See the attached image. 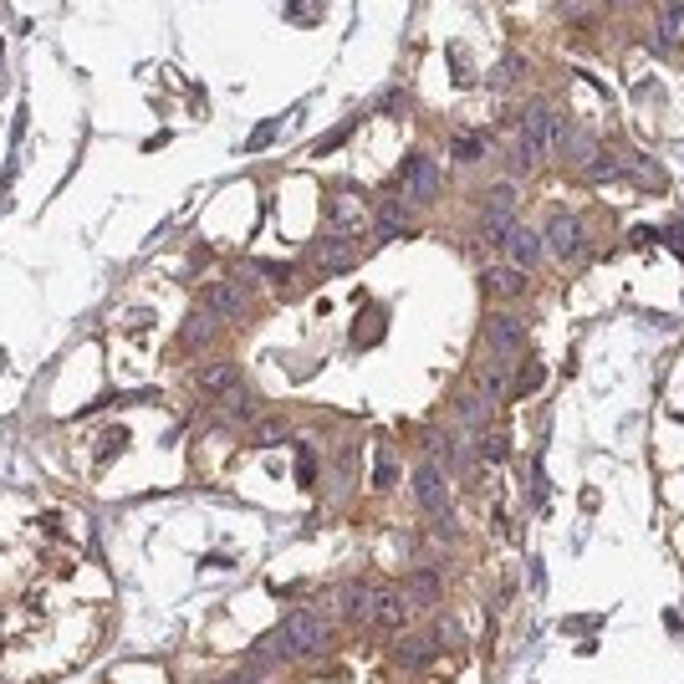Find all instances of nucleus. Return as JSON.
Instances as JSON below:
<instances>
[{
	"label": "nucleus",
	"mask_w": 684,
	"mask_h": 684,
	"mask_svg": "<svg viewBox=\"0 0 684 684\" xmlns=\"http://www.w3.org/2000/svg\"><path fill=\"white\" fill-rule=\"evenodd\" d=\"M281 633H287V643L296 649V659H317V654H327V643H332L327 618H322V613H311V608H296V613H287Z\"/></svg>",
	"instance_id": "f257e3e1"
},
{
	"label": "nucleus",
	"mask_w": 684,
	"mask_h": 684,
	"mask_svg": "<svg viewBox=\"0 0 684 684\" xmlns=\"http://www.w3.org/2000/svg\"><path fill=\"white\" fill-rule=\"evenodd\" d=\"M480 337H485V353L496 363H506V368L526 353V327H521V317H506V311H491Z\"/></svg>",
	"instance_id": "f03ea898"
},
{
	"label": "nucleus",
	"mask_w": 684,
	"mask_h": 684,
	"mask_svg": "<svg viewBox=\"0 0 684 684\" xmlns=\"http://www.w3.org/2000/svg\"><path fill=\"white\" fill-rule=\"evenodd\" d=\"M414 496L429 521H455V511H450V480H444V470L435 460H419L414 465Z\"/></svg>",
	"instance_id": "7ed1b4c3"
},
{
	"label": "nucleus",
	"mask_w": 684,
	"mask_h": 684,
	"mask_svg": "<svg viewBox=\"0 0 684 684\" xmlns=\"http://www.w3.org/2000/svg\"><path fill=\"white\" fill-rule=\"evenodd\" d=\"M562 128H567V118H562L557 107L531 103V107H526V118H521V138H526V144L537 148V153H546V148H557Z\"/></svg>",
	"instance_id": "20e7f679"
},
{
	"label": "nucleus",
	"mask_w": 684,
	"mask_h": 684,
	"mask_svg": "<svg viewBox=\"0 0 684 684\" xmlns=\"http://www.w3.org/2000/svg\"><path fill=\"white\" fill-rule=\"evenodd\" d=\"M435 194H439L435 159H429V153H409V159H404V200H409V205H429Z\"/></svg>",
	"instance_id": "39448f33"
},
{
	"label": "nucleus",
	"mask_w": 684,
	"mask_h": 684,
	"mask_svg": "<svg viewBox=\"0 0 684 684\" xmlns=\"http://www.w3.org/2000/svg\"><path fill=\"white\" fill-rule=\"evenodd\" d=\"M250 664H256V674H281V669H291L296 659V649L287 643V633L281 628H271V633H261V639L250 643Z\"/></svg>",
	"instance_id": "423d86ee"
},
{
	"label": "nucleus",
	"mask_w": 684,
	"mask_h": 684,
	"mask_svg": "<svg viewBox=\"0 0 684 684\" xmlns=\"http://www.w3.org/2000/svg\"><path fill=\"white\" fill-rule=\"evenodd\" d=\"M541 246H552L557 261H578L582 256V220L578 215H546V240Z\"/></svg>",
	"instance_id": "0eeeda50"
},
{
	"label": "nucleus",
	"mask_w": 684,
	"mask_h": 684,
	"mask_svg": "<svg viewBox=\"0 0 684 684\" xmlns=\"http://www.w3.org/2000/svg\"><path fill=\"white\" fill-rule=\"evenodd\" d=\"M398 593H404V602H409V613H435L439 598H444V587H439V572H435V567H419V572H409Z\"/></svg>",
	"instance_id": "6e6552de"
},
{
	"label": "nucleus",
	"mask_w": 684,
	"mask_h": 684,
	"mask_svg": "<svg viewBox=\"0 0 684 684\" xmlns=\"http://www.w3.org/2000/svg\"><path fill=\"white\" fill-rule=\"evenodd\" d=\"M311 261H317V271H327V276H337V271H353L358 266V246L353 235H322L317 246H311Z\"/></svg>",
	"instance_id": "1a4fd4ad"
},
{
	"label": "nucleus",
	"mask_w": 684,
	"mask_h": 684,
	"mask_svg": "<svg viewBox=\"0 0 684 684\" xmlns=\"http://www.w3.org/2000/svg\"><path fill=\"white\" fill-rule=\"evenodd\" d=\"M455 414H460V429L470 439H480L485 429H491V414H496V404L480 394V389H465V394H455Z\"/></svg>",
	"instance_id": "9d476101"
},
{
	"label": "nucleus",
	"mask_w": 684,
	"mask_h": 684,
	"mask_svg": "<svg viewBox=\"0 0 684 684\" xmlns=\"http://www.w3.org/2000/svg\"><path fill=\"white\" fill-rule=\"evenodd\" d=\"M500 250H506V261H511L516 271H526V276H531V271L541 266V250H546V246H541L537 230L511 225V235H506V246H500Z\"/></svg>",
	"instance_id": "9b49d317"
},
{
	"label": "nucleus",
	"mask_w": 684,
	"mask_h": 684,
	"mask_svg": "<svg viewBox=\"0 0 684 684\" xmlns=\"http://www.w3.org/2000/svg\"><path fill=\"white\" fill-rule=\"evenodd\" d=\"M373 582H342V587H337V613H342V618L348 623H363V628H368V618H373Z\"/></svg>",
	"instance_id": "f8f14e48"
},
{
	"label": "nucleus",
	"mask_w": 684,
	"mask_h": 684,
	"mask_svg": "<svg viewBox=\"0 0 684 684\" xmlns=\"http://www.w3.org/2000/svg\"><path fill=\"white\" fill-rule=\"evenodd\" d=\"M215 337H220V317L200 307V311H189V317H185V327H179V348L200 353V348H209Z\"/></svg>",
	"instance_id": "ddd939ff"
},
{
	"label": "nucleus",
	"mask_w": 684,
	"mask_h": 684,
	"mask_svg": "<svg viewBox=\"0 0 684 684\" xmlns=\"http://www.w3.org/2000/svg\"><path fill=\"white\" fill-rule=\"evenodd\" d=\"M200 307L215 311V317H235V311L246 307V287L240 281H215V287L200 291Z\"/></svg>",
	"instance_id": "4468645a"
},
{
	"label": "nucleus",
	"mask_w": 684,
	"mask_h": 684,
	"mask_svg": "<svg viewBox=\"0 0 684 684\" xmlns=\"http://www.w3.org/2000/svg\"><path fill=\"white\" fill-rule=\"evenodd\" d=\"M593 153H602L598 148V138H593V133H582V128H562V138H557V159L562 164H572V169H582L587 164V159H593Z\"/></svg>",
	"instance_id": "2eb2a0df"
},
{
	"label": "nucleus",
	"mask_w": 684,
	"mask_h": 684,
	"mask_svg": "<svg viewBox=\"0 0 684 684\" xmlns=\"http://www.w3.org/2000/svg\"><path fill=\"white\" fill-rule=\"evenodd\" d=\"M327 220H332V235H353V230L363 225V220H373V215L363 209L358 194H337V200L327 205Z\"/></svg>",
	"instance_id": "dca6fc26"
},
{
	"label": "nucleus",
	"mask_w": 684,
	"mask_h": 684,
	"mask_svg": "<svg viewBox=\"0 0 684 684\" xmlns=\"http://www.w3.org/2000/svg\"><path fill=\"white\" fill-rule=\"evenodd\" d=\"M526 287H531V276L516 271V266H491L480 276V291H485V296H521Z\"/></svg>",
	"instance_id": "f3484780"
},
{
	"label": "nucleus",
	"mask_w": 684,
	"mask_h": 684,
	"mask_svg": "<svg viewBox=\"0 0 684 684\" xmlns=\"http://www.w3.org/2000/svg\"><path fill=\"white\" fill-rule=\"evenodd\" d=\"M435 643H429V633H414V639H404V633H398L394 639V659L404 664V669H409V674H419V669H424V664H435Z\"/></svg>",
	"instance_id": "a211bd4d"
},
{
	"label": "nucleus",
	"mask_w": 684,
	"mask_h": 684,
	"mask_svg": "<svg viewBox=\"0 0 684 684\" xmlns=\"http://www.w3.org/2000/svg\"><path fill=\"white\" fill-rule=\"evenodd\" d=\"M409 200H404V205H394V200H389V205H378L373 209V230H378V240H394V235H404V230H409Z\"/></svg>",
	"instance_id": "6ab92c4d"
},
{
	"label": "nucleus",
	"mask_w": 684,
	"mask_h": 684,
	"mask_svg": "<svg viewBox=\"0 0 684 684\" xmlns=\"http://www.w3.org/2000/svg\"><path fill=\"white\" fill-rule=\"evenodd\" d=\"M578 174L587 179V185H618V179H623V159H613V153H593Z\"/></svg>",
	"instance_id": "aec40b11"
},
{
	"label": "nucleus",
	"mask_w": 684,
	"mask_h": 684,
	"mask_svg": "<svg viewBox=\"0 0 684 684\" xmlns=\"http://www.w3.org/2000/svg\"><path fill=\"white\" fill-rule=\"evenodd\" d=\"M200 389H205V394H215V398H225L230 389H240V373H235L230 363H220V368H205V373H200Z\"/></svg>",
	"instance_id": "412c9836"
},
{
	"label": "nucleus",
	"mask_w": 684,
	"mask_h": 684,
	"mask_svg": "<svg viewBox=\"0 0 684 684\" xmlns=\"http://www.w3.org/2000/svg\"><path fill=\"white\" fill-rule=\"evenodd\" d=\"M506 383H511V368H506V363H496V358H491V363H485V368H480V394L491 398V404H496L500 394H506Z\"/></svg>",
	"instance_id": "4be33fe9"
},
{
	"label": "nucleus",
	"mask_w": 684,
	"mask_h": 684,
	"mask_svg": "<svg viewBox=\"0 0 684 684\" xmlns=\"http://www.w3.org/2000/svg\"><path fill=\"white\" fill-rule=\"evenodd\" d=\"M480 205H485V215H511V209H516V185H506V179H500V185H491Z\"/></svg>",
	"instance_id": "5701e85b"
},
{
	"label": "nucleus",
	"mask_w": 684,
	"mask_h": 684,
	"mask_svg": "<svg viewBox=\"0 0 684 684\" xmlns=\"http://www.w3.org/2000/svg\"><path fill=\"white\" fill-rule=\"evenodd\" d=\"M424 633H429L435 649H460V643H465V628H460L455 618H435V628H424Z\"/></svg>",
	"instance_id": "b1692460"
},
{
	"label": "nucleus",
	"mask_w": 684,
	"mask_h": 684,
	"mask_svg": "<svg viewBox=\"0 0 684 684\" xmlns=\"http://www.w3.org/2000/svg\"><path fill=\"white\" fill-rule=\"evenodd\" d=\"M322 11H327V0H291V5H287V21L317 26V21H322Z\"/></svg>",
	"instance_id": "393cba45"
},
{
	"label": "nucleus",
	"mask_w": 684,
	"mask_h": 684,
	"mask_svg": "<svg viewBox=\"0 0 684 684\" xmlns=\"http://www.w3.org/2000/svg\"><path fill=\"white\" fill-rule=\"evenodd\" d=\"M378 327H389V311L368 307V311H363V322H358V327H353V342H358V348H373V342H368V337H373Z\"/></svg>",
	"instance_id": "a878e982"
},
{
	"label": "nucleus",
	"mask_w": 684,
	"mask_h": 684,
	"mask_svg": "<svg viewBox=\"0 0 684 684\" xmlns=\"http://www.w3.org/2000/svg\"><path fill=\"white\" fill-rule=\"evenodd\" d=\"M476 450H480V460H485V465H500V460L511 455V444H506V435H491V429H485V435L476 439Z\"/></svg>",
	"instance_id": "bb28decb"
},
{
	"label": "nucleus",
	"mask_w": 684,
	"mask_h": 684,
	"mask_svg": "<svg viewBox=\"0 0 684 684\" xmlns=\"http://www.w3.org/2000/svg\"><path fill=\"white\" fill-rule=\"evenodd\" d=\"M281 439H291V424H287V419H266V424H256V444H261V450L281 444Z\"/></svg>",
	"instance_id": "cd10ccee"
},
{
	"label": "nucleus",
	"mask_w": 684,
	"mask_h": 684,
	"mask_svg": "<svg viewBox=\"0 0 684 684\" xmlns=\"http://www.w3.org/2000/svg\"><path fill=\"white\" fill-rule=\"evenodd\" d=\"M659 36H664V42H680V36H684V11H680V5H664V11H659Z\"/></svg>",
	"instance_id": "c85d7f7f"
},
{
	"label": "nucleus",
	"mask_w": 684,
	"mask_h": 684,
	"mask_svg": "<svg viewBox=\"0 0 684 684\" xmlns=\"http://www.w3.org/2000/svg\"><path fill=\"white\" fill-rule=\"evenodd\" d=\"M220 409H225V419H250V409H256V404H250L246 389H230V394L220 398Z\"/></svg>",
	"instance_id": "c756f323"
},
{
	"label": "nucleus",
	"mask_w": 684,
	"mask_h": 684,
	"mask_svg": "<svg viewBox=\"0 0 684 684\" xmlns=\"http://www.w3.org/2000/svg\"><path fill=\"white\" fill-rule=\"evenodd\" d=\"M450 148H455V159H460V164H476L480 153H485V144H480V133H460V138H455Z\"/></svg>",
	"instance_id": "7c9ffc66"
},
{
	"label": "nucleus",
	"mask_w": 684,
	"mask_h": 684,
	"mask_svg": "<svg viewBox=\"0 0 684 684\" xmlns=\"http://www.w3.org/2000/svg\"><path fill=\"white\" fill-rule=\"evenodd\" d=\"M541 378H546V373H541V363H537V358H526V368H521V383H516V398L537 394V389H541Z\"/></svg>",
	"instance_id": "2f4dec72"
},
{
	"label": "nucleus",
	"mask_w": 684,
	"mask_h": 684,
	"mask_svg": "<svg viewBox=\"0 0 684 684\" xmlns=\"http://www.w3.org/2000/svg\"><path fill=\"white\" fill-rule=\"evenodd\" d=\"M398 480V465H394V455H389V450H383V455L373 460V485L378 491H389V485H394Z\"/></svg>",
	"instance_id": "473e14b6"
},
{
	"label": "nucleus",
	"mask_w": 684,
	"mask_h": 684,
	"mask_svg": "<svg viewBox=\"0 0 684 684\" xmlns=\"http://www.w3.org/2000/svg\"><path fill=\"white\" fill-rule=\"evenodd\" d=\"M358 128V118H348V123H337V128H327V138H317V153H332L337 144H348V133Z\"/></svg>",
	"instance_id": "72a5a7b5"
},
{
	"label": "nucleus",
	"mask_w": 684,
	"mask_h": 684,
	"mask_svg": "<svg viewBox=\"0 0 684 684\" xmlns=\"http://www.w3.org/2000/svg\"><path fill=\"white\" fill-rule=\"evenodd\" d=\"M296 480H302V485H311V480H317V455H311L307 444L296 450Z\"/></svg>",
	"instance_id": "f704fd0d"
},
{
	"label": "nucleus",
	"mask_w": 684,
	"mask_h": 684,
	"mask_svg": "<svg viewBox=\"0 0 684 684\" xmlns=\"http://www.w3.org/2000/svg\"><path fill=\"white\" fill-rule=\"evenodd\" d=\"M516 77H521V57H506V62H500L496 67V72H491V83H516Z\"/></svg>",
	"instance_id": "c9c22d12"
},
{
	"label": "nucleus",
	"mask_w": 684,
	"mask_h": 684,
	"mask_svg": "<svg viewBox=\"0 0 684 684\" xmlns=\"http://www.w3.org/2000/svg\"><path fill=\"white\" fill-rule=\"evenodd\" d=\"M271 138H276V123H261V128H256V133L246 138V148H266Z\"/></svg>",
	"instance_id": "e433bc0d"
},
{
	"label": "nucleus",
	"mask_w": 684,
	"mask_h": 684,
	"mask_svg": "<svg viewBox=\"0 0 684 684\" xmlns=\"http://www.w3.org/2000/svg\"><path fill=\"white\" fill-rule=\"evenodd\" d=\"M215 684H261V674L256 669H230L225 680H215Z\"/></svg>",
	"instance_id": "4c0bfd02"
}]
</instances>
